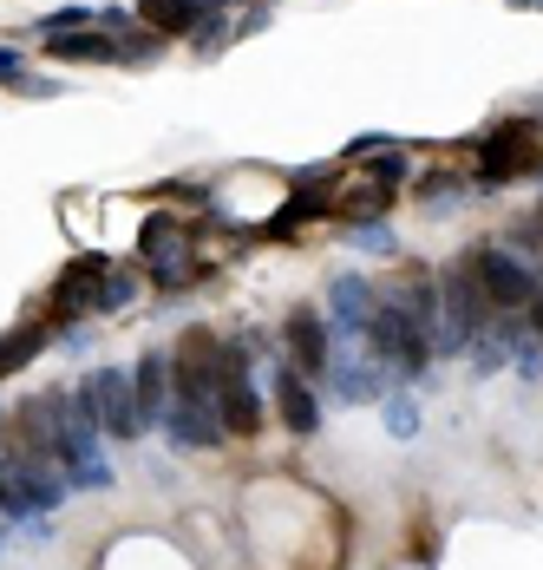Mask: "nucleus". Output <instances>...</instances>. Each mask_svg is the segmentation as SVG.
Segmentation results:
<instances>
[{"label":"nucleus","mask_w":543,"mask_h":570,"mask_svg":"<svg viewBox=\"0 0 543 570\" xmlns=\"http://www.w3.org/2000/svg\"><path fill=\"white\" fill-rule=\"evenodd\" d=\"M465 263H472V276L485 283V295H491V308L497 315H524L531 302H537V269L524 263V256H511V249H491V243H472L465 249Z\"/></svg>","instance_id":"f03ea898"},{"label":"nucleus","mask_w":543,"mask_h":570,"mask_svg":"<svg viewBox=\"0 0 543 570\" xmlns=\"http://www.w3.org/2000/svg\"><path fill=\"white\" fill-rule=\"evenodd\" d=\"M131 394H138V413H145V426H164L170 420V354H138V367H131Z\"/></svg>","instance_id":"9d476101"},{"label":"nucleus","mask_w":543,"mask_h":570,"mask_svg":"<svg viewBox=\"0 0 543 570\" xmlns=\"http://www.w3.org/2000/svg\"><path fill=\"white\" fill-rule=\"evenodd\" d=\"M354 243H361V249H374V256H399V236H393L386 224H361V229H354Z\"/></svg>","instance_id":"a211bd4d"},{"label":"nucleus","mask_w":543,"mask_h":570,"mask_svg":"<svg viewBox=\"0 0 543 570\" xmlns=\"http://www.w3.org/2000/svg\"><path fill=\"white\" fill-rule=\"evenodd\" d=\"M269 406L275 420L295 433V440H308L315 426H322V400H315V381H302L288 361H275V387H269Z\"/></svg>","instance_id":"0eeeda50"},{"label":"nucleus","mask_w":543,"mask_h":570,"mask_svg":"<svg viewBox=\"0 0 543 570\" xmlns=\"http://www.w3.org/2000/svg\"><path fill=\"white\" fill-rule=\"evenodd\" d=\"M413 190L426 197V210H458V197H465L472 184H465L458 171H426L419 184H413Z\"/></svg>","instance_id":"2eb2a0df"},{"label":"nucleus","mask_w":543,"mask_h":570,"mask_svg":"<svg viewBox=\"0 0 543 570\" xmlns=\"http://www.w3.org/2000/svg\"><path fill=\"white\" fill-rule=\"evenodd\" d=\"M106 276H111V256H72L59 269L53 295H47V328H72L79 315H99V295H106Z\"/></svg>","instance_id":"7ed1b4c3"},{"label":"nucleus","mask_w":543,"mask_h":570,"mask_svg":"<svg viewBox=\"0 0 543 570\" xmlns=\"http://www.w3.org/2000/svg\"><path fill=\"white\" fill-rule=\"evenodd\" d=\"M524 322H531V335H537V342H543V288H537V302L524 308Z\"/></svg>","instance_id":"412c9836"},{"label":"nucleus","mask_w":543,"mask_h":570,"mask_svg":"<svg viewBox=\"0 0 543 570\" xmlns=\"http://www.w3.org/2000/svg\"><path fill=\"white\" fill-rule=\"evenodd\" d=\"M543 171V125L537 118H504L491 125L485 145H478V184H511V177Z\"/></svg>","instance_id":"f257e3e1"},{"label":"nucleus","mask_w":543,"mask_h":570,"mask_svg":"<svg viewBox=\"0 0 543 570\" xmlns=\"http://www.w3.org/2000/svg\"><path fill=\"white\" fill-rule=\"evenodd\" d=\"M86 387L99 400V433H111V440H138L145 433V413H138V394H131L125 367H92Z\"/></svg>","instance_id":"39448f33"},{"label":"nucleus","mask_w":543,"mask_h":570,"mask_svg":"<svg viewBox=\"0 0 543 570\" xmlns=\"http://www.w3.org/2000/svg\"><path fill=\"white\" fill-rule=\"evenodd\" d=\"M164 433H170V446H190V453H210V446L229 440V433H223L217 400H197V394H170V420H164Z\"/></svg>","instance_id":"423d86ee"},{"label":"nucleus","mask_w":543,"mask_h":570,"mask_svg":"<svg viewBox=\"0 0 543 570\" xmlns=\"http://www.w3.org/2000/svg\"><path fill=\"white\" fill-rule=\"evenodd\" d=\"M386 426H393L399 440H413V433H419V406H413V400H386Z\"/></svg>","instance_id":"6ab92c4d"},{"label":"nucleus","mask_w":543,"mask_h":570,"mask_svg":"<svg viewBox=\"0 0 543 570\" xmlns=\"http://www.w3.org/2000/svg\"><path fill=\"white\" fill-rule=\"evenodd\" d=\"M386 204H393V184H361V190H347V197H334V224H347V229H361V224H381L386 217Z\"/></svg>","instance_id":"ddd939ff"},{"label":"nucleus","mask_w":543,"mask_h":570,"mask_svg":"<svg viewBox=\"0 0 543 570\" xmlns=\"http://www.w3.org/2000/svg\"><path fill=\"white\" fill-rule=\"evenodd\" d=\"M282 361L302 381H322L327 367H334V335H327L322 308H288L282 315Z\"/></svg>","instance_id":"20e7f679"},{"label":"nucleus","mask_w":543,"mask_h":570,"mask_svg":"<svg viewBox=\"0 0 543 570\" xmlns=\"http://www.w3.org/2000/svg\"><path fill=\"white\" fill-rule=\"evenodd\" d=\"M138 288H145V269H111V276H106V295H99V315L131 308V302H138Z\"/></svg>","instance_id":"f3484780"},{"label":"nucleus","mask_w":543,"mask_h":570,"mask_svg":"<svg viewBox=\"0 0 543 570\" xmlns=\"http://www.w3.org/2000/svg\"><path fill=\"white\" fill-rule=\"evenodd\" d=\"M177 243H184L177 217H170V210H151V217H145V229H138V256H145V263H158V256H170Z\"/></svg>","instance_id":"4468645a"},{"label":"nucleus","mask_w":543,"mask_h":570,"mask_svg":"<svg viewBox=\"0 0 543 570\" xmlns=\"http://www.w3.org/2000/svg\"><path fill=\"white\" fill-rule=\"evenodd\" d=\"M47 59H59V66H118V40L92 33V27L53 33V40H47Z\"/></svg>","instance_id":"f8f14e48"},{"label":"nucleus","mask_w":543,"mask_h":570,"mask_svg":"<svg viewBox=\"0 0 543 570\" xmlns=\"http://www.w3.org/2000/svg\"><path fill=\"white\" fill-rule=\"evenodd\" d=\"M138 20H145L151 33H164V40H177V33H197V27L210 20V0H145Z\"/></svg>","instance_id":"9b49d317"},{"label":"nucleus","mask_w":543,"mask_h":570,"mask_svg":"<svg viewBox=\"0 0 543 570\" xmlns=\"http://www.w3.org/2000/svg\"><path fill=\"white\" fill-rule=\"evenodd\" d=\"M0 79H7V86H20V79H27V66H20L13 53H0Z\"/></svg>","instance_id":"aec40b11"},{"label":"nucleus","mask_w":543,"mask_h":570,"mask_svg":"<svg viewBox=\"0 0 543 570\" xmlns=\"http://www.w3.org/2000/svg\"><path fill=\"white\" fill-rule=\"evenodd\" d=\"M327 302H334V347H347V342L367 335V315H374L381 288L367 283V276H354V269H340L334 288H327Z\"/></svg>","instance_id":"6e6552de"},{"label":"nucleus","mask_w":543,"mask_h":570,"mask_svg":"<svg viewBox=\"0 0 543 570\" xmlns=\"http://www.w3.org/2000/svg\"><path fill=\"white\" fill-rule=\"evenodd\" d=\"M217 413H223V433H236V440H249V433H263V394L249 387V374H223L217 381Z\"/></svg>","instance_id":"1a4fd4ad"},{"label":"nucleus","mask_w":543,"mask_h":570,"mask_svg":"<svg viewBox=\"0 0 543 570\" xmlns=\"http://www.w3.org/2000/svg\"><path fill=\"white\" fill-rule=\"evenodd\" d=\"M118 33H125V40H118V66H151V59L170 47V40L151 33V27H145V33H138V27H118Z\"/></svg>","instance_id":"dca6fc26"}]
</instances>
